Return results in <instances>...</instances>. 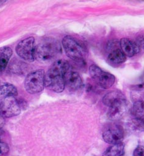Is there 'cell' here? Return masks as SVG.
Masks as SVG:
<instances>
[{
	"mask_svg": "<svg viewBox=\"0 0 144 156\" xmlns=\"http://www.w3.org/2000/svg\"><path fill=\"white\" fill-rule=\"evenodd\" d=\"M71 69L69 63L65 60H57L54 62L45 73V87L51 91L60 93L63 91L65 73Z\"/></svg>",
	"mask_w": 144,
	"mask_h": 156,
	"instance_id": "6da1fadb",
	"label": "cell"
},
{
	"mask_svg": "<svg viewBox=\"0 0 144 156\" xmlns=\"http://www.w3.org/2000/svg\"><path fill=\"white\" fill-rule=\"evenodd\" d=\"M62 52L59 42L54 38H47L34 49V59L43 63H49L56 58Z\"/></svg>",
	"mask_w": 144,
	"mask_h": 156,
	"instance_id": "7a4b0ae2",
	"label": "cell"
},
{
	"mask_svg": "<svg viewBox=\"0 0 144 156\" xmlns=\"http://www.w3.org/2000/svg\"><path fill=\"white\" fill-rule=\"evenodd\" d=\"M62 43L68 57L80 65L85 64L86 49L83 44L71 36H65Z\"/></svg>",
	"mask_w": 144,
	"mask_h": 156,
	"instance_id": "3957f363",
	"label": "cell"
},
{
	"mask_svg": "<svg viewBox=\"0 0 144 156\" xmlns=\"http://www.w3.org/2000/svg\"><path fill=\"white\" fill-rule=\"evenodd\" d=\"M105 106L109 108L107 116L109 119L116 121L120 119L127 110V103L123 94L112 96L106 103Z\"/></svg>",
	"mask_w": 144,
	"mask_h": 156,
	"instance_id": "277c9868",
	"label": "cell"
},
{
	"mask_svg": "<svg viewBox=\"0 0 144 156\" xmlns=\"http://www.w3.org/2000/svg\"><path fill=\"white\" fill-rule=\"evenodd\" d=\"M24 86L30 94L42 92L45 87V73L43 69H37L30 72L25 77Z\"/></svg>",
	"mask_w": 144,
	"mask_h": 156,
	"instance_id": "5b68a950",
	"label": "cell"
},
{
	"mask_svg": "<svg viewBox=\"0 0 144 156\" xmlns=\"http://www.w3.org/2000/svg\"><path fill=\"white\" fill-rule=\"evenodd\" d=\"M89 72L92 79L103 89L110 88L115 82V77L113 74L103 71L97 65H91L89 68Z\"/></svg>",
	"mask_w": 144,
	"mask_h": 156,
	"instance_id": "8992f818",
	"label": "cell"
},
{
	"mask_svg": "<svg viewBox=\"0 0 144 156\" xmlns=\"http://www.w3.org/2000/svg\"><path fill=\"white\" fill-rule=\"evenodd\" d=\"M124 129L121 126L118 124H110L107 125L102 132V138L105 142L111 145L118 144L122 142L124 138Z\"/></svg>",
	"mask_w": 144,
	"mask_h": 156,
	"instance_id": "52a82bcc",
	"label": "cell"
},
{
	"mask_svg": "<svg viewBox=\"0 0 144 156\" xmlns=\"http://www.w3.org/2000/svg\"><path fill=\"white\" fill-rule=\"evenodd\" d=\"M21 112L19 101L14 97L3 98L0 100V115L4 118H12Z\"/></svg>",
	"mask_w": 144,
	"mask_h": 156,
	"instance_id": "ba28073f",
	"label": "cell"
},
{
	"mask_svg": "<svg viewBox=\"0 0 144 156\" xmlns=\"http://www.w3.org/2000/svg\"><path fill=\"white\" fill-rule=\"evenodd\" d=\"M34 38L28 37L20 41L16 48L17 54L25 61L32 62L34 59Z\"/></svg>",
	"mask_w": 144,
	"mask_h": 156,
	"instance_id": "9c48e42d",
	"label": "cell"
},
{
	"mask_svg": "<svg viewBox=\"0 0 144 156\" xmlns=\"http://www.w3.org/2000/svg\"><path fill=\"white\" fill-rule=\"evenodd\" d=\"M64 80L65 87L71 92L78 91L83 87V82L80 75L71 69L65 73Z\"/></svg>",
	"mask_w": 144,
	"mask_h": 156,
	"instance_id": "30bf717a",
	"label": "cell"
},
{
	"mask_svg": "<svg viewBox=\"0 0 144 156\" xmlns=\"http://www.w3.org/2000/svg\"><path fill=\"white\" fill-rule=\"evenodd\" d=\"M120 45L122 52L126 56L129 57H134L140 52V48L135 42L128 38H122L120 40Z\"/></svg>",
	"mask_w": 144,
	"mask_h": 156,
	"instance_id": "8fae6325",
	"label": "cell"
},
{
	"mask_svg": "<svg viewBox=\"0 0 144 156\" xmlns=\"http://www.w3.org/2000/svg\"><path fill=\"white\" fill-rule=\"evenodd\" d=\"M126 60V55L122 51L118 48L112 50L107 57V61L109 63L114 66L122 64Z\"/></svg>",
	"mask_w": 144,
	"mask_h": 156,
	"instance_id": "7c38bea8",
	"label": "cell"
},
{
	"mask_svg": "<svg viewBox=\"0 0 144 156\" xmlns=\"http://www.w3.org/2000/svg\"><path fill=\"white\" fill-rule=\"evenodd\" d=\"M13 51L10 47L0 48V73L3 72L7 67Z\"/></svg>",
	"mask_w": 144,
	"mask_h": 156,
	"instance_id": "4fadbf2b",
	"label": "cell"
},
{
	"mask_svg": "<svg viewBox=\"0 0 144 156\" xmlns=\"http://www.w3.org/2000/svg\"><path fill=\"white\" fill-rule=\"evenodd\" d=\"M124 144L120 143L108 147L103 153L102 156H124Z\"/></svg>",
	"mask_w": 144,
	"mask_h": 156,
	"instance_id": "5bb4252c",
	"label": "cell"
},
{
	"mask_svg": "<svg viewBox=\"0 0 144 156\" xmlns=\"http://www.w3.org/2000/svg\"><path fill=\"white\" fill-rule=\"evenodd\" d=\"M18 95V91L16 86L9 83H6L0 86V97H16Z\"/></svg>",
	"mask_w": 144,
	"mask_h": 156,
	"instance_id": "9a60e30c",
	"label": "cell"
},
{
	"mask_svg": "<svg viewBox=\"0 0 144 156\" xmlns=\"http://www.w3.org/2000/svg\"><path fill=\"white\" fill-rule=\"evenodd\" d=\"M133 118L144 122V101H137L135 102L132 108Z\"/></svg>",
	"mask_w": 144,
	"mask_h": 156,
	"instance_id": "2e32d148",
	"label": "cell"
},
{
	"mask_svg": "<svg viewBox=\"0 0 144 156\" xmlns=\"http://www.w3.org/2000/svg\"><path fill=\"white\" fill-rule=\"evenodd\" d=\"M27 68V65L25 63L19 60H13L9 66V70L13 74H22Z\"/></svg>",
	"mask_w": 144,
	"mask_h": 156,
	"instance_id": "e0dca14e",
	"label": "cell"
},
{
	"mask_svg": "<svg viewBox=\"0 0 144 156\" xmlns=\"http://www.w3.org/2000/svg\"><path fill=\"white\" fill-rule=\"evenodd\" d=\"M131 126L134 130L139 132L144 130V122L135 118H134L132 120Z\"/></svg>",
	"mask_w": 144,
	"mask_h": 156,
	"instance_id": "ac0fdd59",
	"label": "cell"
},
{
	"mask_svg": "<svg viewBox=\"0 0 144 156\" xmlns=\"http://www.w3.org/2000/svg\"><path fill=\"white\" fill-rule=\"evenodd\" d=\"M9 152V146L5 142L0 141V156H4Z\"/></svg>",
	"mask_w": 144,
	"mask_h": 156,
	"instance_id": "d6986e66",
	"label": "cell"
},
{
	"mask_svg": "<svg viewBox=\"0 0 144 156\" xmlns=\"http://www.w3.org/2000/svg\"><path fill=\"white\" fill-rule=\"evenodd\" d=\"M134 89L136 90H142L144 89V72L139 78V81L134 86Z\"/></svg>",
	"mask_w": 144,
	"mask_h": 156,
	"instance_id": "ffe728a7",
	"label": "cell"
},
{
	"mask_svg": "<svg viewBox=\"0 0 144 156\" xmlns=\"http://www.w3.org/2000/svg\"><path fill=\"white\" fill-rule=\"evenodd\" d=\"M133 156H144V146H138L133 152Z\"/></svg>",
	"mask_w": 144,
	"mask_h": 156,
	"instance_id": "44dd1931",
	"label": "cell"
},
{
	"mask_svg": "<svg viewBox=\"0 0 144 156\" xmlns=\"http://www.w3.org/2000/svg\"><path fill=\"white\" fill-rule=\"evenodd\" d=\"M136 44L140 48L144 49V35H140L137 37Z\"/></svg>",
	"mask_w": 144,
	"mask_h": 156,
	"instance_id": "7402d4cb",
	"label": "cell"
},
{
	"mask_svg": "<svg viewBox=\"0 0 144 156\" xmlns=\"http://www.w3.org/2000/svg\"><path fill=\"white\" fill-rule=\"evenodd\" d=\"M5 118H4L3 117L0 115V132H1L2 128L5 125Z\"/></svg>",
	"mask_w": 144,
	"mask_h": 156,
	"instance_id": "603a6c76",
	"label": "cell"
},
{
	"mask_svg": "<svg viewBox=\"0 0 144 156\" xmlns=\"http://www.w3.org/2000/svg\"><path fill=\"white\" fill-rule=\"evenodd\" d=\"M7 2L6 1H0V6H2L3 5H4L5 3H6Z\"/></svg>",
	"mask_w": 144,
	"mask_h": 156,
	"instance_id": "cb8c5ba5",
	"label": "cell"
}]
</instances>
